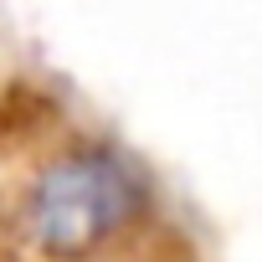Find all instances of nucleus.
Here are the masks:
<instances>
[{"label":"nucleus","mask_w":262,"mask_h":262,"mask_svg":"<svg viewBox=\"0 0 262 262\" xmlns=\"http://www.w3.org/2000/svg\"><path fill=\"white\" fill-rule=\"evenodd\" d=\"M155 211V185L118 144L82 139L52 155L21 190L16 236L36 262H103Z\"/></svg>","instance_id":"1"}]
</instances>
